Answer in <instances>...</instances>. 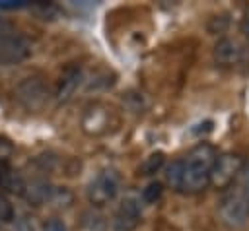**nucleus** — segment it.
<instances>
[{"instance_id": "6", "label": "nucleus", "mask_w": 249, "mask_h": 231, "mask_svg": "<svg viewBox=\"0 0 249 231\" xmlns=\"http://www.w3.org/2000/svg\"><path fill=\"white\" fill-rule=\"evenodd\" d=\"M142 221V200L134 196H126L121 200L117 206L113 219H111V229L113 231H136Z\"/></svg>"}, {"instance_id": "2", "label": "nucleus", "mask_w": 249, "mask_h": 231, "mask_svg": "<svg viewBox=\"0 0 249 231\" xmlns=\"http://www.w3.org/2000/svg\"><path fill=\"white\" fill-rule=\"evenodd\" d=\"M220 221L230 229H239L249 219V175L241 173L237 181L224 190L218 206Z\"/></svg>"}, {"instance_id": "5", "label": "nucleus", "mask_w": 249, "mask_h": 231, "mask_svg": "<svg viewBox=\"0 0 249 231\" xmlns=\"http://www.w3.org/2000/svg\"><path fill=\"white\" fill-rule=\"evenodd\" d=\"M29 54H31L29 41L0 23V66L18 64L25 60Z\"/></svg>"}, {"instance_id": "17", "label": "nucleus", "mask_w": 249, "mask_h": 231, "mask_svg": "<svg viewBox=\"0 0 249 231\" xmlns=\"http://www.w3.org/2000/svg\"><path fill=\"white\" fill-rule=\"evenodd\" d=\"M241 29H243V33L249 37V8L245 10V14H243V19H241Z\"/></svg>"}, {"instance_id": "9", "label": "nucleus", "mask_w": 249, "mask_h": 231, "mask_svg": "<svg viewBox=\"0 0 249 231\" xmlns=\"http://www.w3.org/2000/svg\"><path fill=\"white\" fill-rule=\"evenodd\" d=\"M80 83H82V70H80V66H76V64L66 66L62 70V74H60V78H58V83H56V91H54L56 101L58 103L68 101L74 95V91L78 89Z\"/></svg>"}, {"instance_id": "1", "label": "nucleus", "mask_w": 249, "mask_h": 231, "mask_svg": "<svg viewBox=\"0 0 249 231\" xmlns=\"http://www.w3.org/2000/svg\"><path fill=\"white\" fill-rule=\"evenodd\" d=\"M218 151L212 144H196L183 159L173 161L167 167L165 179L171 188L183 194H198L210 184V173Z\"/></svg>"}, {"instance_id": "7", "label": "nucleus", "mask_w": 249, "mask_h": 231, "mask_svg": "<svg viewBox=\"0 0 249 231\" xmlns=\"http://www.w3.org/2000/svg\"><path fill=\"white\" fill-rule=\"evenodd\" d=\"M16 95L21 101V105H25L31 111H37L45 105V101L49 97V91H47V85H45L43 78L29 76V78H25L18 83Z\"/></svg>"}, {"instance_id": "11", "label": "nucleus", "mask_w": 249, "mask_h": 231, "mask_svg": "<svg viewBox=\"0 0 249 231\" xmlns=\"http://www.w3.org/2000/svg\"><path fill=\"white\" fill-rule=\"evenodd\" d=\"M163 163H165V157H163V153H161V151L150 153V155L140 163L138 173H140L142 177H152V175H156L158 171H161Z\"/></svg>"}, {"instance_id": "10", "label": "nucleus", "mask_w": 249, "mask_h": 231, "mask_svg": "<svg viewBox=\"0 0 249 231\" xmlns=\"http://www.w3.org/2000/svg\"><path fill=\"white\" fill-rule=\"evenodd\" d=\"M82 126L88 134H105L109 128V109L101 105H91L86 109Z\"/></svg>"}, {"instance_id": "14", "label": "nucleus", "mask_w": 249, "mask_h": 231, "mask_svg": "<svg viewBox=\"0 0 249 231\" xmlns=\"http://www.w3.org/2000/svg\"><path fill=\"white\" fill-rule=\"evenodd\" d=\"M43 231H66V225H64L62 219H58V217H51V219L45 221Z\"/></svg>"}, {"instance_id": "3", "label": "nucleus", "mask_w": 249, "mask_h": 231, "mask_svg": "<svg viewBox=\"0 0 249 231\" xmlns=\"http://www.w3.org/2000/svg\"><path fill=\"white\" fill-rule=\"evenodd\" d=\"M119 190H121V173L115 167H105L89 181L86 188V196L91 206L101 208L113 202Z\"/></svg>"}, {"instance_id": "15", "label": "nucleus", "mask_w": 249, "mask_h": 231, "mask_svg": "<svg viewBox=\"0 0 249 231\" xmlns=\"http://www.w3.org/2000/svg\"><path fill=\"white\" fill-rule=\"evenodd\" d=\"M29 2L23 0H2L0 2V10H18V8H27Z\"/></svg>"}, {"instance_id": "4", "label": "nucleus", "mask_w": 249, "mask_h": 231, "mask_svg": "<svg viewBox=\"0 0 249 231\" xmlns=\"http://www.w3.org/2000/svg\"><path fill=\"white\" fill-rule=\"evenodd\" d=\"M243 165H245V159L239 153H231V151L220 153L210 173V184L218 190H226L243 173Z\"/></svg>"}, {"instance_id": "16", "label": "nucleus", "mask_w": 249, "mask_h": 231, "mask_svg": "<svg viewBox=\"0 0 249 231\" xmlns=\"http://www.w3.org/2000/svg\"><path fill=\"white\" fill-rule=\"evenodd\" d=\"M10 217H12V206H10L4 198H0V219L8 221Z\"/></svg>"}, {"instance_id": "13", "label": "nucleus", "mask_w": 249, "mask_h": 231, "mask_svg": "<svg viewBox=\"0 0 249 231\" xmlns=\"http://www.w3.org/2000/svg\"><path fill=\"white\" fill-rule=\"evenodd\" d=\"M14 231H37V225H35V221H33V217H19L18 221H16V229Z\"/></svg>"}, {"instance_id": "8", "label": "nucleus", "mask_w": 249, "mask_h": 231, "mask_svg": "<svg viewBox=\"0 0 249 231\" xmlns=\"http://www.w3.org/2000/svg\"><path fill=\"white\" fill-rule=\"evenodd\" d=\"M212 56H214V62L222 68H231L235 64H239L243 60V49L241 45L235 41V39H230V37H222L216 45H214V50H212Z\"/></svg>"}, {"instance_id": "12", "label": "nucleus", "mask_w": 249, "mask_h": 231, "mask_svg": "<svg viewBox=\"0 0 249 231\" xmlns=\"http://www.w3.org/2000/svg\"><path fill=\"white\" fill-rule=\"evenodd\" d=\"M161 192H163V186H161V182H150L144 190H142V202H146V204H154L156 200H160V196H161Z\"/></svg>"}]
</instances>
